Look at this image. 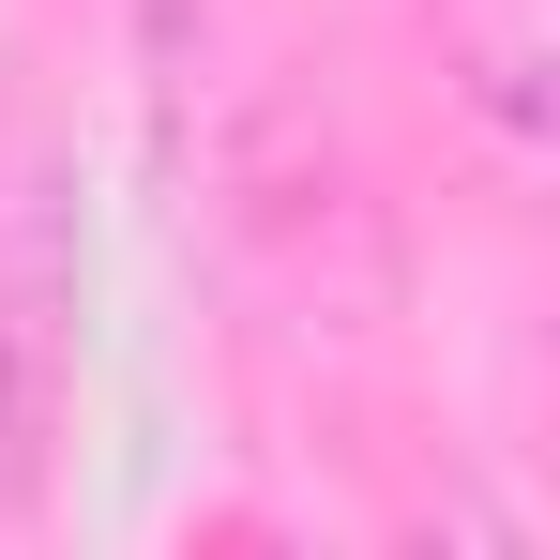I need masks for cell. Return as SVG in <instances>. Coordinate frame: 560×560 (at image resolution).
<instances>
[{"label": "cell", "mask_w": 560, "mask_h": 560, "mask_svg": "<svg viewBox=\"0 0 560 560\" xmlns=\"http://www.w3.org/2000/svg\"><path fill=\"white\" fill-rule=\"evenodd\" d=\"M228 228H243L273 273H303V288H318V258H349V273L378 288V212H364V183H349V152H334L318 106H258V121L228 137Z\"/></svg>", "instance_id": "cell-1"}, {"label": "cell", "mask_w": 560, "mask_h": 560, "mask_svg": "<svg viewBox=\"0 0 560 560\" xmlns=\"http://www.w3.org/2000/svg\"><path fill=\"white\" fill-rule=\"evenodd\" d=\"M440 61H455V92L530 152L560 121V0H440Z\"/></svg>", "instance_id": "cell-2"}]
</instances>
